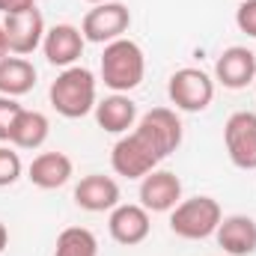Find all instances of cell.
Here are the masks:
<instances>
[{
	"label": "cell",
	"instance_id": "1",
	"mask_svg": "<svg viewBox=\"0 0 256 256\" xmlns=\"http://www.w3.org/2000/svg\"><path fill=\"white\" fill-rule=\"evenodd\" d=\"M182 143V120L170 108H152L140 116L134 131L116 140L110 152V167L116 176L143 179Z\"/></svg>",
	"mask_w": 256,
	"mask_h": 256
},
{
	"label": "cell",
	"instance_id": "2",
	"mask_svg": "<svg viewBox=\"0 0 256 256\" xmlns=\"http://www.w3.org/2000/svg\"><path fill=\"white\" fill-rule=\"evenodd\" d=\"M51 108L66 120H80L90 110H96V74L84 66H68L57 74V80L48 90Z\"/></svg>",
	"mask_w": 256,
	"mask_h": 256
},
{
	"label": "cell",
	"instance_id": "3",
	"mask_svg": "<svg viewBox=\"0 0 256 256\" xmlns=\"http://www.w3.org/2000/svg\"><path fill=\"white\" fill-rule=\"evenodd\" d=\"M146 74V57L143 48L131 39H116L110 45H104L102 54V80L104 86H110L114 92H128L134 86H140Z\"/></svg>",
	"mask_w": 256,
	"mask_h": 256
},
{
	"label": "cell",
	"instance_id": "4",
	"mask_svg": "<svg viewBox=\"0 0 256 256\" xmlns=\"http://www.w3.org/2000/svg\"><path fill=\"white\" fill-rule=\"evenodd\" d=\"M220 220H224V212H220V202L214 196L182 200L170 212V230H173V236H179L185 242H200V238L214 236Z\"/></svg>",
	"mask_w": 256,
	"mask_h": 256
},
{
	"label": "cell",
	"instance_id": "5",
	"mask_svg": "<svg viewBox=\"0 0 256 256\" xmlns=\"http://www.w3.org/2000/svg\"><path fill=\"white\" fill-rule=\"evenodd\" d=\"M167 96L170 102L179 108V110H188V114H200L212 104L214 98V80L202 72V68H179L170 74V84H167Z\"/></svg>",
	"mask_w": 256,
	"mask_h": 256
},
{
	"label": "cell",
	"instance_id": "6",
	"mask_svg": "<svg viewBox=\"0 0 256 256\" xmlns=\"http://www.w3.org/2000/svg\"><path fill=\"white\" fill-rule=\"evenodd\" d=\"M131 27V12H128L126 3H98L92 6L86 15H84V24H80V33L86 42H96V45H110L116 39L126 36V30Z\"/></svg>",
	"mask_w": 256,
	"mask_h": 256
},
{
	"label": "cell",
	"instance_id": "7",
	"mask_svg": "<svg viewBox=\"0 0 256 256\" xmlns=\"http://www.w3.org/2000/svg\"><path fill=\"white\" fill-rule=\"evenodd\" d=\"M226 155L238 170H256V114L236 110L224 126Z\"/></svg>",
	"mask_w": 256,
	"mask_h": 256
},
{
	"label": "cell",
	"instance_id": "8",
	"mask_svg": "<svg viewBox=\"0 0 256 256\" xmlns=\"http://www.w3.org/2000/svg\"><path fill=\"white\" fill-rule=\"evenodd\" d=\"M3 33H6V45L9 54L15 57H27L33 54L42 39H45V18L42 12L33 6L27 12H15V15H3Z\"/></svg>",
	"mask_w": 256,
	"mask_h": 256
},
{
	"label": "cell",
	"instance_id": "9",
	"mask_svg": "<svg viewBox=\"0 0 256 256\" xmlns=\"http://www.w3.org/2000/svg\"><path fill=\"white\" fill-rule=\"evenodd\" d=\"M108 230H110V238L116 244L134 248V244H140V242L149 238L152 220H149V212L143 206H137V202H120L116 208H110Z\"/></svg>",
	"mask_w": 256,
	"mask_h": 256
},
{
	"label": "cell",
	"instance_id": "10",
	"mask_svg": "<svg viewBox=\"0 0 256 256\" xmlns=\"http://www.w3.org/2000/svg\"><path fill=\"white\" fill-rule=\"evenodd\" d=\"M182 202V182L170 170H152L140 179V206L146 212H173Z\"/></svg>",
	"mask_w": 256,
	"mask_h": 256
},
{
	"label": "cell",
	"instance_id": "11",
	"mask_svg": "<svg viewBox=\"0 0 256 256\" xmlns=\"http://www.w3.org/2000/svg\"><path fill=\"white\" fill-rule=\"evenodd\" d=\"M214 80L226 90H244L256 80V54L242 45L226 48L214 63Z\"/></svg>",
	"mask_w": 256,
	"mask_h": 256
},
{
	"label": "cell",
	"instance_id": "12",
	"mask_svg": "<svg viewBox=\"0 0 256 256\" xmlns=\"http://www.w3.org/2000/svg\"><path fill=\"white\" fill-rule=\"evenodd\" d=\"M84 45H86V39L74 24H57V27L45 30V39H42V51H45L48 63L60 66V68L78 63L84 54Z\"/></svg>",
	"mask_w": 256,
	"mask_h": 256
},
{
	"label": "cell",
	"instance_id": "13",
	"mask_svg": "<svg viewBox=\"0 0 256 256\" xmlns=\"http://www.w3.org/2000/svg\"><path fill=\"white\" fill-rule=\"evenodd\" d=\"M74 202L84 212H110L120 206V185L116 179L102 176V173L84 176L74 188Z\"/></svg>",
	"mask_w": 256,
	"mask_h": 256
},
{
	"label": "cell",
	"instance_id": "14",
	"mask_svg": "<svg viewBox=\"0 0 256 256\" xmlns=\"http://www.w3.org/2000/svg\"><path fill=\"white\" fill-rule=\"evenodd\" d=\"M214 238L230 256H250L256 250V220L248 214H230L218 224Z\"/></svg>",
	"mask_w": 256,
	"mask_h": 256
},
{
	"label": "cell",
	"instance_id": "15",
	"mask_svg": "<svg viewBox=\"0 0 256 256\" xmlns=\"http://www.w3.org/2000/svg\"><path fill=\"white\" fill-rule=\"evenodd\" d=\"M27 179L42 188V191H54V188H63L66 182L72 179V158L63 152H42L30 161V170H27Z\"/></svg>",
	"mask_w": 256,
	"mask_h": 256
},
{
	"label": "cell",
	"instance_id": "16",
	"mask_svg": "<svg viewBox=\"0 0 256 256\" xmlns=\"http://www.w3.org/2000/svg\"><path fill=\"white\" fill-rule=\"evenodd\" d=\"M96 122H98V128H104L110 134H126L137 122V104L126 92H114L96 104Z\"/></svg>",
	"mask_w": 256,
	"mask_h": 256
},
{
	"label": "cell",
	"instance_id": "17",
	"mask_svg": "<svg viewBox=\"0 0 256 256\" xmlns=\"http://www.w3.org/2000/svg\"><path fill=\"white\" fill-rule=\"evenodd\" d=\"M36 86V66L27 57H3L0 60V96L18 98Z\"/></svg>",
	"mask_w": 256,
	"mask_h": 256
},
{
	"label": "cell",
	"instance_id": "18",
	"mask_svg": "<svg viewBox=\"0 0 256 256\" xmlns=\"http://www.w3.org/2000/svg\"><path fill=\"white\" fill-rule=\"evenodd\" d=\"M48 134H51V122H48L45 114H39V110H21L18 122L12 128L9 143H15L18 149H39L48 140Z\"/></svg>",
	"mask_w": 256,
	"mask_h": 256
},
{
	"label": "cell",
	"instance_id": "19",
	"mask_svg": "<svg viewBox=\"0 0 256 256\" xmlns=\"http://www.w3.org/2000/svg\"><path fill=\"white\" fill-rule=\"evenodd\" d=\"M54 256H98V238L86 226H68L57 236Z\"/></svg>",
	"mask_w": 256,
	"mask_h": 256
},
{
	"label": "cell",
	"instance_id": "20",
	"mask_svg": "<svg viewBox=\"0 0 256 256\" xmlns=\"http://www.w3.org/2000/svg\"><path fill=\"white\" fill-rule=\"evenodd\" d=\"M21 179V158L18 152L0 146V188H9Z\"/></svg>",
	"mask_w": 256,
	"mask_h": 256
},
{
	"label": "cell",
	"instance_id": "21",
	"mask_svg": "<svg viewBox=\"0 0 256 256\" xmlns=\"http://www.w3.org/2000/svg\"><path fill=\"white\" fill-rule=\"evenodd\" d=\"M21 110H24V108H21L15 98L0 96V140H9V137H12V128L18 122Z\"/></svg>",
	"mask_w": 256,
	"mask_h": 256
},
{
	"label": "cell",
	"instance_id": "22",
	"mask_svg": "<svg viewBox=\"0 0 256 256\" xmlns=\"http://www.w3.org/2000/svg\"><path fill=\"white\" fill-rule=\"evenodd\" d=\"M236 24H238L242 33H248V36L256 39V0H244L236 9Z\"/></svg>",
	"mask_w": 256,
	"mask_h": 256
},
{
	"label": "cell",
	"instance_id": "23",
	"mask_svg": "<svg viewBox=\"0 0 256 256\" xmlns=\"http://www.w3.org/2000/svg\"><path fill=\"white\" fill-rule=\"evenodd\" d=\"M36 3L33 0H0V12L3 15H15V12H27V9H33Z\"/></svg>",
	"mask_w": 256,
	"mask_h": 256
},
{
	"label": "cell",
	"instance_id": "24",
	"mask_svg": "<svg viewBox=\"0 0 256 256\" xmlns=\"http://www.w3.org/2000/svg\"><path fill=\"white\" fill-rule=\"evenodd\" d=\"M9 57V45H6V33H3V24H0V60Z\"/></svg>",
	"mask_w": 256,
	"mask_h": 256
},
{
	"label": "cell",
	"instance_id": "25",
	"mask_svg": "<svg viewBox=\"0 0 256 256\" xmlns=\"http://www.w3.org/2000/svg\"><path fill=\"white\" fill-rule=\"evenodd\" d=\"M6 244H9V230H6V226L0 224V254L6 250Z\"/></svg>",
	"mask_w": 256,
	"mask_h": 256
},
{
	"label": "cell",
	"instance_id": "26",
	"mask_svg": "<svg viewBox=\"0 0 256 256\" xmlns=\"http://www.w3.org/2000/svg\"><path fill=\"white\" fill-rule=\"evenodd\" d=\"M86 3H92V6H98V3H108V0H86Z\"/></svg>",
	"mask_w": 256,
	"mask_h": 256
},
{
	"label": "cell",
	"instance_id": "27",
	"mask_svg": "<svg viewBox=\"0 0 256 256\" xmlns=\"http://www.w3.org/2000/svg\"><path fill=\"white\" fill-rule=\"evenodd\" d=\"M254 84H256V80H254Z\"/></svg>",
	"mask_w": 256,
	"mask_h": 256
}]
</instances>
